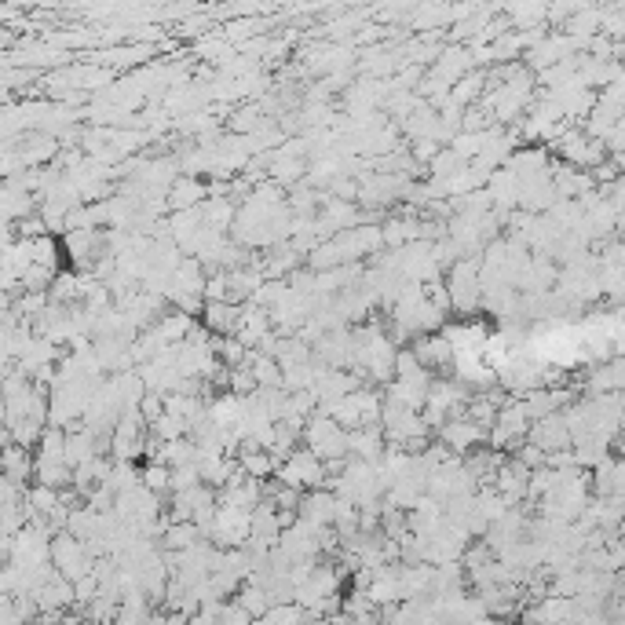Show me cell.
Masks as SVG:
<instances>
[{
  "instance_id": "obj_1",
  "label": "cell",
  "mask_w": 625,
  "mask_h": 625,
  "mask_svg": "<svg viewBox=\"0 0 625 625\" xmlns=\"http://www.w3.org/2000/svg\"><path fill=\"white\" fill-rule=\"evenodd\" d=\"M300 439H304V446H308L311 454H318L326 461V472H337L340 461L348 457V428L337 424L329 414H322V410H315V414L304 421Z\"/></svg>"
},
{
  "instance_id": "obj_2",
  "label": "cell",
  "mask_w": 625,
  "mask_h": 625,
  "mask_svg": "<svg viewBox=\"0 0 625 625\" xmlns=\"http://www.w3.org/2000/svg\"><path fill=\"white\" fill-rule=\"evenodd\" d=\"M275 476L278 483H286V487L293 490H311V487H326V461L318 454H311L308 446L300 443L293 446L286 457H278V465H275Z\"/></svg>"
},
{
  "instance_id": "obj_3",
  "label": "cell",
  "mask_w": 625,
  "mask_h": 625,
  "mask_svg": "<svg viewBox=\"0 0 625 625\" xmlns=\"http://www.w3.org/2000/svg\"><path fill=\"white\" fill-rule=\"evenodd\" d=\"M48 560H52V567L63 574L66 582H77L81 574L92 571V560H96V556L85 549V541L77 538V534H70V530H55Z\"/></svg>"
},
{
  "instance_id": "obj_4",
  "label": "cell",
  "mask_w": 625,
  "mask_h": 625,
  "mask_svg": "<svg viewBox=\"0 0 625 625\" xmlns=\"http://www.w3.org/2000/svg\"><path fill=\"white\" fill-rule=\"evenodd\" d=\"M527 439L534 446H541L545 454H552V450H563V446H571V432H567V421H563L560 410H552V414L538 417V421H530Z\"/></svg>"
},
{
  "instance_id": "obj_5",
  "label": "cell",
  "mask_w": 625,
  "mask_h": 625,
  "mask_svg": "<svg viewBox=\"0 0 625 625\" xmlns=\"http://www.w3.org/2000/svg\"><path fill=\"white\" fill-rule=\"evenodd\" d=\"M205 198H209V187L198 176H176L172 187L165 191L169 209H191V205H202Z\"/></svg>"
},
{
  "instance_id": "obj_6",
  "label": "cell",
  "mask_w": 625,
  "mask_h": 625,
  "mask_svg": "<svg viewBox=\"0 0 625 625\" xmlns=\"http://www.w3.org/2000/svg\"><path fill=\"white\" fill-rule=\"evenodd\" d=\"M234 322H238V304L234 300H205V329L212 333H234Z\"/></svg>"
},
{
  "instance_id": "obj_7",
  "label": "cell",
  "mask_w": 625,
  "mask_h": 625,
  "mask_svg": "<svg viewBox=\"0 0 625 625\" xmlns=\"http://www.w3.org/2000/svg\"><path fill=\"white\" fill-rule=\"evenodd\" d=\"M600 392H622V362L618 359L596 366L593 377H589V395H600Z\"/></svg>"
}]
</instances>
